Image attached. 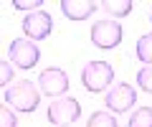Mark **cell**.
Returning <instances> with one entry per match:
<instances>
[{
    "mask_svg": "<svg viewBox=\"0 0 152 127\" xmlns=\"http://www.w3.org/2000/svg\"><path fill=\"white\" fill-rule=\"evenodd\" d=\"M38 102H41V92L36 89V84L31 79H18L5 89V104L13 112L31 115V112L38 109Z\"/></svg>",
    "mask_w": 152,
    "mask_h": 127,
    "instance_id": "6da1fadb",
    "label": "cell"
},
{
    "mask_svg": "<svg viewBox=\"0 0 152 127\" xmlns=\"http://www.w3.org/2000/svg\"><path fill=\"white\" fill-rule=\"evenodd\" d=\"M114 81V69L109 61H89L81 71V84L86 92H107Z\"/></svg>",
    "mask_w": 152,
    "mask_h": 127,
    "instance_id": "7a4b0ae2",
    "label": "cell"
},
{
    "mask_svg": "<svg viewBox=\"0 0 152 127\" xmlns=\"http://www.w3.org/2000/svg\"><path fill=\"white\" fill-rule=\"evenodd\" d=\"M91 43L96 46V48L102 51H112L117 48V46L122 43V36H124V28L119 26L117 21H112V18H104V21H96L91 28Z\"/></svg>",
    "mask_w": 152,
    "mask_h": 127,
    "instance_id": "3957f363",
    "label": "cell"
},
{
    "mask_svg": "<svg viewBox=\"0 0 152 127\" xmlns=\"http://www.w3.org/2000/svg\"><path fill=\"white\" fill-rule=\"evenodd\" d=\"M134 102H137V89L132 84H127V81H117L104 92V104H107V109L117 112V115L129 112L134 107Z\"/></svg>",
    "mask_w": 152,
    "mask_h": 127,
    "instance_id": "277c9868",
    "label": "cell"
},
{
    "mask_svg": "<svg viewBox=\"0 0 152 127\" xmlns=\"http://www.w3.org/2000/svg\"><path fill=\"white\" fill-rule=\"evenodd\" d=\"M38 92L51 97V99H61L69 92V74L58 66H48L38 74Z\"/></svg>",
    "mask_w": 152,
    "mask_h": 127,
    "instance_id": "5b68a950",
    "label": "cell"
},
{
    "mask_svg": "<svg viewBox=\"0 0 152 127\" xmlns=\"http://www.w3.org/2000/svg\"><path fill=\"white\" fill-rule=\"evenodd\" d=\"M46 117H48V122H51V125H56V127L74 125V122L81 117V104H79L76 99H71V97H61V99L51 102Z\"/></svg>",
    "mask_w": 152,
    "mask_h": 127,
    "instance_id": "8992f818",
    "label": "cell"
},
{
    "mask_svg": "<svg viewBox=\"0 0 152 127\" xmlns=\"http://www.w3.org/2000/svg\"><path fill=\"white\" fill-rule=\"evenodd\" d=\"M8 59H10V64H15V69L28 71L41 61V48L28 38H15L8 48Z\"/></svg>",
    "mask_w": 152,
    "mask_h": 127,
    "instance_id": "52a82bcc",
    "label": "cell"
},
{
    "mask_svg": "<svg viewBox=\"0 0 152 127\" xmlns=\"http://www.w3.org/2000/svg\"><path fill=\"white\" fill-rule=\"evenodd\" d=\"M20 28H23V33H26L28 41L38 43V41H43V38L51 36V31H53V18L46 10H36V13H28L23 18Z\"/></svg>",
    "mask_w": 152,
    "mask_h": 127,
    "instance_id": "ba28073f",
    "label": "cell"
},
{
    "mask_svg": "<svg viewBox=\"0 0 152 127\" xmlns=\"http://www.w3.org/2000/svg\"><path fill=\"white\" fill-rule=\"evenodd\" d=\"M61 13H64L69 21H86V18H91L94 13H96L99 3L96 0H61L58 3Z\"/></svg>",
    "mask_w": 152,
    "mask_h": 127,
    "instance_id": "9c48e42d",
    "label": "cell"
},
{
    "mask_svg": "<svg viewBox=\"0 0 152 127\" xmlns=\"http://www.w3.org/2000/svg\"><path fill=\"white\" fill-rule=\"evenodd\" d=\"M99 8L104 13H109L112 18H127L132 13V8H134V3L132 0H102Z\"/></svg>",
    "mask_w": 152,
    "mask_h": 127,
    "instance_id": "30bf717a",
    "label": "cell"
},
{
    "mask_svg": "<svg viewBox=\"0 0 152 127\" xmlns=\"http://www.w3.org/2000/svg\"><path fill=\"white\" fill-rule=\"evenodd\" d=\"M134 54H137V59H140L145 66H152V33H145V36L137 38Z\"/></svg>",
    "mask_w": 152,
    "mask_h": 127,
    "instance_id": "8fae6325",
    "label": "cell"
},
{
    "mask_svg": "<svg viewBox=\"0 0 152 127\" xmlns=\"http://www.w3.org/2000/svg\"><path fill=\"white\" fill-rule=\"evenodd\" d=\"M127 127H152V107H137L134 112H129Z\"/></svg>",
    "mask_w": 152,
    "mask_h": 127,
    "instance_id": "7c38bea8",
    "label": "cell"
},
{
    "mask_svg": "<svg viewBox=\"0 0 152 127\" xmlns=\"http://www.w3.org/2000/svg\"><path fill=\"white\" fill-rule=\"evenodd\" d=\"M86 127H119V122H117V117L112 112H94L89 117Z\"/></svg>",
    "mask_w": 152,
    "mask_h": 127,
    "instance_id": "4fadbf2b",
    "label": "cell"
},
{
    "mask_svg": "<svg viewBox=\"0 0 152 127\" xmlns=\"http://www.w3.org/2000/svg\"><path fill=\"white\" fill-rule=\"evenodd\" d=\"M137 87H140L142 92L152 94V66H142V69H137Z\"/></svg>",
    "mask_w": 152,
    "mask_h": 127,
    "instance_id": "5bb4252c",
    "label": "cell"
},
{
    "mask_svg": "<svg viewBox=\"0 0 152 127\" xmlns=\"http://www.w3.org/2000/svg\"><path fill=\"white\" fill-rule=\"evenodd\" d=\"M13 76H15V71H13V64H10V61H3V59H0V89H3V87H10V84H13Z\"/></svg>",
    "mask_w": 152,
    "mask_h": 127,
    "instance_id": "9a60e30c",
    "label": "cell"
},
{
    "mask_svg": "<svg viewBox=\"0 0 152 127\" xmlns=\"http://www.w3.org/2000/svg\"><path fill=\"white\" fill-rule=\"evenodd\" d=\"M0 127H18V117L8 104L0 102Z\"/></svg>",
    "mask_w": 152,
    "mask_h": 127,
    "instance_id": "2e32d148",
    "label": "cell"
},
{
    "mask_svg": "<svg viewBox=\"0 0 152 127\" xmlns=\"http://www.w3.org/2000/svg\"><path fill=\"white\" fill-rule=\"evenodd\" d=\"M41 5H43V0H13V8H15V10L36 13V10H41Z\"/></svg>",
    "mask_w": 152,
    "mask_h": 127,
    "instance_id": "e0dca14e",
    "label": "cell"
},
{
    "mask_svg": "<svg viewBox=\"0 0 152 127\" xmlns=\"http://www.w3.org/2000/svg\"><path fill=\"white\" fill-rule=\"evenodd\" d=\"M150 23H152V10H150Z\"/></svg>",
    "mask_w": 152,
    "mask_h": 127,
    "instance_id": "ac0fdd59",
    "label": "cell"
},
{
    "mask_svg": "<svg viewBox=\"0 0 152 127\" xmlns=\"http://www.w3.org/2000/svg\"><path fill=\"white\" fill-rule=\"evenodd\" d=\"M66 127H76V125H66Z\"/></svg>",
    "mask_w": 152,
    "mask_h": 127,
    "instance_id": "d6986e66",
    "label": "cell"
}]
</instances>
